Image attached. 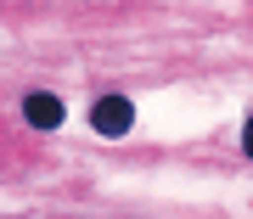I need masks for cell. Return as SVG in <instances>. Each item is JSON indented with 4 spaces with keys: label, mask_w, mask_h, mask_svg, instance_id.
Wrapping results in <instances>:
<instances>
[{
    "label": "cell",
    "mask_w": 253,
    "mask_h": 219,
    "mask_svg": "<svg viewBox=\"0 0 253 219\" xmlns=\"http://www.w3.org/2000/svg\"><path fill=\"white\" fill-rule=\"evenodd\" d=\"M129 124H135V107H129L124 96H101L96 107H90V129H96V135H107V141L129 135Z\"/></svg>",
    "instance_id": "6da1fadb"
},
{
    "label": "cell",
    "mask_w": 253,
    "mask_h": 219,
    "mask_svg": "<svg viewBox=\"0 0 253 219\" xmlns=\"http://www.w3.org/2000/svg\"><path fill=\"white\" fill-rule=\"evenodd\" d=\"M23 118L34 124V129H62L68 107H62L56 96H28V101H23Z\"/></svg>",
    "instance_id": "7a4b0ae2"
},
{
    "label": "cell",
    "mask_w": 253,
    "mask_h": 219,
    "mask_svg": "<svg viewBox=\"0 0 253 219\" xmlns=\"http://www.w3.org/2000/svg\"><path fill=\"white\" fill-rule=\"evenodd\" d=\"M242 152H248V157H253V118H248V124H242Z\"/></svg>",
    "instance_id": "3957f363"
}]
</instances>
